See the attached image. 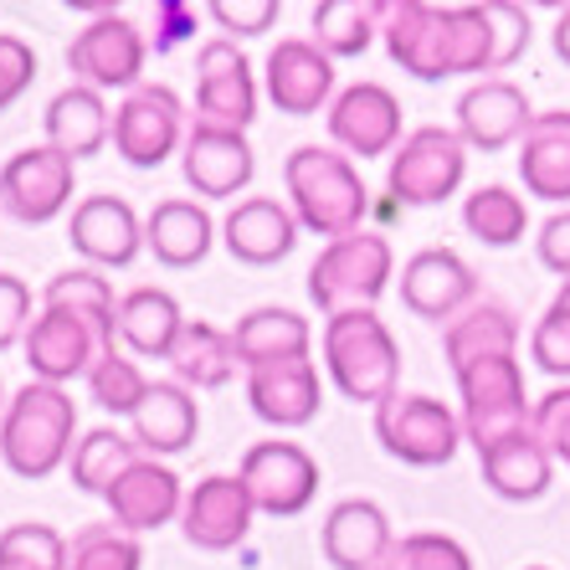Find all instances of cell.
<instances>
[{
    "instance_id": "obj_24",
    "label": "cell",
    "mask_w": 570,
    "mask_h": 570,
    "mask_svg": "<svg viewBox=\"0 0 570 570\" xmlns=\"http://www.w3.org/2000/svg\"><path fill=\"white\" fill-rule=\"evenodd\" d=\"M298 216L283 206V200L273 196H247L237 200L232 212H226L222 222V242H226V253L237 257V263L247 267H273L283 263V257L298 247Z\"/></svg>"
},
{
    "instance_id": "obj_41",
    "label": "cell",
    "mask_w": 570,
    "mask_h": 570,
    "mask_svg": "<svg viewBox=\"0 0 570 570\" xmlns=\"http://www.w3.org/2000/svg\"><path fill=\"white\" fill-rule=\"evenodd\" d=\"M0 570H67V540L41 519H21L0 534Z\"/></svg>"
},
{
    "instance_id": "obj_48",
    "label": "cell",
    "mask_w": 570,
    "mask_h": 570,
    "mask_svg": "<svg viewBox=\"0 0 570 570\" xmlns=\"http://www.w3.org/2000/svg\"><path fill=\"white\" fill-rule=\"evenodd\" d=\"M534 253L540 263L556 273V278L570 283V212H556L550 222L540 226V237H534Z\"/></svg>"
},
{
    "instance_id": "obj_25",
    "label": "cell",
    "mask_w": 570,
    "mask_h": 570,
    "mask_svg": "<svg viewBox=\"0 0 570 570\" xmlns=\"http://www.w3.org/2000/svg\"><path fill=\"white\" fill-rule=\"evenodd\" d=\"M21 350H27L31 375L47 381V385L78 381V375H88L94 371V360L104 355V345L94 340V330L78 324L72 314H57V308H41V314L31 318Z\"/></svg>"
},
{
    "instance_id": "obj_35",
    "label": "cell",
    "mask_w": 570,
    "mask_h": 570,
    "mask_svg": "<svg viewBox=\"0 0 570 570\" xmlns=\"http://www.w3.org/2000/svg\"><path fill=\"white\" fill-rule=\"evenodd\" d=\"M170 371L186 391H222L242 371L232 330H216L206 318H186V330H180V340L170 350Z\"/></svg>"
},
{
    "instance_id": "obj_21",
    "label": "cell",
    "mask_w": 570,
    "mask_h": 570,
    "mask_svg": "<svg viewBox=\"0 0 570 570\" xmlns=\"http://www.w3.org/2000/svg\"><path fill=\"white\" fill-rule=\"evenodd\" d=\"M318 544H324V560L334 570H381L396 550V530L375 499H340L324 514Z\"/></svg>"
},
{
    "instance_id": "obj_9",
    "label": "cell",
    "mask_w": 570,
    "mask_h": 570,
    "mask_svg": "<svg viewBox=\"0 0 570 570\" xmlns=\"http://www.w3.org/2000/svg\"><path fill=\"white\" fill-rule=\"evenodd\" d=\"M237 478H242V489H247V499H253V509L267 519L304 514L318 493L314 452H308L304 442H288V438L253 442V448L242 452Z\"/></svg>"
},
{
    "instance_id": "obj_12",
    "label": "cell",
    "mask_w": 570,
    "mask_h": 570,
    "mask_svg": "<svg viewBox=\"0 0 570 570\" xmlns=\"http://www.w3.org/2000/svg\"><path fill=\"white\" fill-rule=\"evenodd\" d=\"M78 190V165L67 155H57L52 145L16 149L0 165V212L21 226H47L72 206Z\"/></svg>"
},
{
    "instance_id": "obj_26",
    "label": "cell",
    "mask_w": 570,
    "mask_h": 570,
    "mask_svg": "<svg viewBox=\"0 0 570 570\" xmlns=\"http://www.w3.org/2000/svg\"><path fill=\"white\" fill-rule=\"evenodd\" d=\"M519 180L530 196L570 212V108L534 114V124L519 139Z\"/></svg>"
},
{
    "instance_id": "obj_42",
    "label": "cell",
    "mask_w": 570,
    "mask_h": 570,
    "mask_svg": "<svg viewBox=\"0 0 570 570\" xmlns=\"http://www.w3.org/2000/svg\"><path fill=\"white\" fill-rule=\"evenodd\" d=\"M530 360L544 375L570 385V283H560V293L530 330Z\"/></svg>"
},
{
    "instance_id": "obj_43",
    "label": "cell",
    "mask_w": 570,
    "mask_h": 570,
    "mask_svg": "<svg viewBox=\"0 0 570 570\" xmlns=\"http://www.w3.org/2000/svg\"><path fill=\"white\" fill-rule=\"evenodd\" d=\"M385 566L391 570H473V556L452 534L422 530V534H401Z\"/></svg>"
},
{
    "instance_id": "obj_14",
    "label": "cell",
    "mask_w": 570,
    "mask_h": 570,
    "mask_svg": "<svg viewBox=\"0 0 570 570\" xmlns=\"http://www.w3.org/2000/svg\"><path fill=\"white\" fill-rule=\"evenodd\" d=\"M180 175L186 186L206 200H232L253 186L257 155L242 129H222V124H190L186 145H180Z\"/></svg>"
},
{
    "instance_id": "obj_17",
    "label": "cell",
    "mask_w": 570,
    "mask_h": 570,
    "mask_svg": "<svg viewBox=\"0 0 570 570\" xmlns=\"http://www.w3.org/2000/svg\"><path fill=\"white\" fill-rule=\"evenodd\" d=\"M263 94L278 114L308 119V114L334 104V62L318 52L314 41L283 37L263 62Z\"/></svg>"
},
{
    "instance_id": "obj_16",
    "label": "cell",
    "mask_w": 570,
    "mask_h": 570,
    "mask_svg": "<svg viewBox=\"0 0 570 570\" xmlns=\"http://www.w3.org/2000/svg\"><path fill=\"white\" fill-rule=\"evenodd\" d=\"M401 304L426 324H452L463 308L478 304V273L452 247H426L401 267Z\"/></svg>"
},
{
    "instance_id": "obj_20",
    "label": "cell",
    "mask_w": 570,
    "mask_h": 570,
    "mask_svg": "<svg viewBox=\"0 0 570 570\" xmlns=\"http://www.w3.org/2000/svg\"><path fill=\"white\" fill-rule=\"evenodd\" d=\"M530 124H534L530 98L509 78H483L458 98V139L468 149H483V155H499V149L519 145Z\"/></svg>"
},
{
    "instance_id": "obj_34",
    "label": "cell",
    "mask_w": 570,
    "mask_h": 570,
    "mask_svg": "<svg viewBox=\"0 0 570 570\" xmlns=\"http://www.w3.org/2000/svg\"><path fill=\"white\" fill-rule=\"evenodd\" d=\"M41 308H57V314H72L78 324H88L104 350L119 345V298H114V283L98 267H67V273H57L47 283V293H41Z\"/></svg>"
},
{
    "instance_id": "obj_47",
    "label": "cell",
    "mask_w": 570,
    "mask_h": 570,
    "mask_svg": "<svg viewBox=\"0 0 570 570\" xmlns=\"http://www.w3.org/2000/svg\"><path fill=\"white\" fill-rule=\"evenodd\" d=\"M31 330V288L16 273H0V350L21 345Z\"/></svg>"
},
{
    "instance_id": "obj_11",
    "label": "cell",
    "mask_w": 570,
    "mask_h": 570,
    "mask_svg": "<svg viewBox=\"0 0 570 570\" xmlns=\"http://www.w3.org/2000/svg\"><path fill=\"white\" fill-rule=\"evenodd\" d=\"M145 62H149L145 31L134 27L129 16H119V11L94 16V21L72 37V47H67V67H72V78H78L82 88H98V94H114V88L134 94L139 78H145Z\"/></svg>"
},
{
    "instance_id": "obj_33",
    "label": "cell",
    "mask_w": 570,
    "mask_h": 570,
    "mask_svg": "<svg viewBox=\"0 0 570 570\" xmlns=\"http://www.w3.org/2000/svg\"><path fill=\"white\" fill-rule=\"evenodd\" d=\"M186 330V314L165 288H129L119 298V350L139 360H170L175 340Z\"/></svg>"
},
{
    "instance_id": "obj_40",
    "label": "cell",
    "mask_w": 570,
    "mask_h": 570,
    "mask_svg": "<svg viewBox=\"0 0 570 570\" xmlns=\"http://www.w3.org/2000/svg\"><path fill=\"white\" fill-rule=\"evenodd\" d=\"M149 375L134 365L129 355H124L119 345L114 350H104V355L94 360V371H88V396L104 406V412H114V416H134L139 406H145V396H149Z\"/></svg>"
},
{
    "instance_id": "obj_3",
    "label": "cell",
    "mask_w": 570,
    "mask_h": 570,
    "mask_svg": "<svg viewBox=\"0 0 570 570\" xmlns=\"http://www.w3.org/2000/svg\"><path fill=\"white\" fill-rule=\"evenodd\" d=\"M78 448V406L62 385L47 381H27L6 401V416H0V458L16 478L41 483L52 478L57 468H67Z\"/></svg>"
},
{
    "instance_id": "obj_1",
    "label": "cell",
    "mask_w": 570,
    "mask_h": 570,
    "mask_svg": "<svg viewBox=\"0 0 570 570\" xmlns=\"http://www.w3.org/2000/svg\"><path fill=\"white\" fill-rule=\"evenodd\" d=\"M385 52L401 72L422 82L499 72L489 6H426V0H385Z\"/></svg>"
},
{
    "instance_id": "obj_5",
    "label": "cell",
    "mask_w": 570,
    "mask_h": 570,
    "mask_svg": "<svg viewBox=\"0 0 570 570\" xmlns=\"http://www.w3.org/2000/svg\"><path fill=\"white\" fill-rule=\"evenodd\" d=\"M391 273H396V253L381 232H355V237L330 242L324 253L308 267V298L318 304V314H360V308H375L381 293L391 288Z\"/></svg>"
},
{
    "instance_id": "obj_45",
    "label": "cell",
    "mask_w": 570,
    "mask_h": 570,
    "mask_svg": "<svg viewBox=\"0 0 570 570\" xmlns=\"http://www.w3.org/2000/svg\"><path fill=\"white\" fill-rule=\"evenodd\" d=\"M530 426H534V438L544 442V452L570 468V385H556V391H544V396L534 401Z\"/></svg>"
},
{
    "instance_id": "obj_36",
    "label": "cell",
    "mask_w": 570,
    "mask_h": 570,
    "mask_svg": "<svg viewBox=\"0 0 570 570\" xmlns=\"http://www.w3.org/2000/svg\"><path fill=\"white\" fill-rule=\"evenodd\" d=\"M308 27H314L308 41H314L330 62H340V57H360L375 37H381L385 0H324V6H314Z\"/></svg>"
},
{
    "instance_id": "obj_37",
    "label": "cell",
    "mask_w": 570,
    "mask_h": 570,
    "mask_svg": "<svg viewBox=\"0 0 570 570\" xmlns=\"http://www.w3.org/2000/svg\"><path fill=\"white\" fill-rule=\"evenodd\" d=\"M139 458H145L139 442L124 438L119 426H94V432H82L78 438V448H72V458H67V473H72V489L78 493H98V499H108V489H114Z\"/></svg>"
},
{
    "instance_id": "obj_7",
    "label": "cell",
    "mask_w": 570,
    "mask_h": 570,
    "mask_svg": "<svg viewBox=\"0 0 570 570\" xmlns=\"http://www.w3.org/2000/svg\"><path fill=\"white\" fill-rule=\"evenodd\" d=\"M458 396H463V438L478 452H489L493 442L514 438L534 422V401L524 391V371L514 355L478 360L468 371H458Z\"/></svg>"
},
{
    "instance_id": "obj_27",
    "label": "cell",
    "mask_w": 570,
    "mask_h": 570,
    "mask_svg": "<svg viewBox=\"0 0 570 570\" xmlns=\"http://www.w3.org/2000/svg\"><path fill=\"white\" fill-rule=\"evenodd\" d=\"M478 468H483V483H489L504 504H534V499L550 493V478H556V458L534 438V426H524V432H514V438H504V442H493L489 452H478Z\"/></svg>"
},
{
    "instance_id": "obj_46",
    "label": "cell",
    "mask_w": 570,
    "mask_h": 570,
    "mask_svg": "<svg viewBox=\"0 0 570 570\" xmlns=\"http://www.w3.org/2000/svg\"><path fill=\"white\" fill-rule=\"evenodd\" d=\"M31 78H37V52H31L21 37L0 31V114L27 94Z\"/></svg>"
},
{
    "instance_id": "obj_22",
    "label": "cell",
    "mask_w": 570,
    "mask_h": 570,
    "mask_svg": "<svg viewBox=\"0 0 570 570\" xmlns=\"http://www.w3.org/2000/svg\"><path fill=\"white\" fill-rule=\"evenodd\" d=\"M104 504H108V514H114V524H124L129 534H149V530H165V524L180 519L186 489H180L175 468H165L159 458H139V463L108 489Z\"/></svg>"
},
{
    "instance_id": "obj_8",
    "label": "cell",
    "mask_w": 570,
    "mask_h": 570,
    "mask_svg": "<svg viewBox=\"0 0 570 570\" xmlns=\"http://www.w3.org/2000/svg\"><path fill=\"white\" fill-rule=\"evenodd\" d=\"M463 175H468V145L458 139V129L422 124L391 155L385 190L396 196V206H438V200L458 196Z\"/></svg>"
},
{
    "instance_id": "obj_29",
    "label": "cell",
    "mask_w": 570,
    "mask_h": 570,
    "mask_svg": "<svg viewBox=\"0 0 570 570\" xmlns=\"http://www.w3.org/2000/svg\"><path fill=\"white\" fill-rule=\"evenodd\" d=\"M134 422V442L145 458H175L186 452L200 432V401L196 391H186L180 381H155L149 385L145 406L129 416Z\"/></svg>"
},
{
    "instance_id": "obj_6",
    "label": "cell",
    "mask_w": 570,
    "mask_h": 570,
    "mask_svg": "<svg viewBox=\"0 0 570 570\" xmlns=\"http://www.w3.org/2000/svg\"><path fill=\"white\" fill-rule=\"evenodd\" d=\"M375 438L381 448L406 468H442L463 448V416L448 401L422 396V391H391L375 406Z\"/></svg>"
},
{
    "instance_id": "obj_19",
    "label": "cell",
    "mask_w": 570,
    "mask_h": 570,
    "mask_svg": "<svg viewBox=\"0 0 570 570\" xmlns=\"http://www.w3.org/2000/svg\"><path fill=\"white\" fill-rule=\"evenodd\" d=\"M72 253L88 257V267H129L145 253V222L124 196H82L67 222Z\"/></svg>"
},
{
    "instance_id": "obj_52",
    "label": "cell",
    "mask_w": 570,
    "mask_h": 570,
    "mask_svg": "<svg viewBox=\"0 0 570 570\" xmlns=\"http://www.w3.org/2000/svg\"><path fill=\"white\" fill-rule=\"evenodd\" d=\"M524 570H550V566H524Z\"/></svg>"
},
{
    "instance_id": "obj_32",
    "label": "cell",
    "mask_w": 570,
    "mask_h": 570,
    "mask_svg": "<svg viewBox=\"0 0 570 570\" xmlns=\"http://www.w3.org/2000/svg\"><path fill=\"white\" fill-rule=\"evenodd\" d=\"M232 345H237L242 371H263V365H283V360H308L314 334H308L304 314L278 308V304H263V308H253V314L237 318Z\"/></svg>"
},
{
    "instance_id": "obj_50",
    "label": "cell",
    "mask_w": 570,
    "mask_h": 570,
    "mask_svg": "<svg viewBox=\"0 0 570 570\" xmlns=\"http://www.w3.org/2000/svg\"><path fill=\"white\" fill-rule=\"evenodd\" d=\"M550 41H556V57L570 67V6H566V11H560V21H556V37H550Z\"/></svg>"
},
{
    "instance_id": "obj_53",
    "label": "cell",
    "mask_w": 570,
    "mask_h": 570,
    "mask_svg": "<svg viewBox=\"0 0 570 570\" xmlns=\"http://www.w3.org/2000/svg\"><path fill=\"white\" fill-rule=\"evenodd\" d=\"M381 570H391V566H381Z\"/></svg>"
},
{
    "instance_id": "obj_4",
    "label": "cell",
    "mask_w": 570,
    "mask_h": 570,
    "mask_svg": "<svg viewBox=\"0 0 570 570\" xmlns=\"http://www.w3.org/2000/svg\"><path fill=\"white\" fill-rule=\"evenodd\" d=\"M324 371H330L334 391L355 406H381L391 391H401V345L385 330V318L375 308L360 314H334L324 324Z\"/></svg>"
},
{
    "instance_id": "obj_18",
    "label": "cell",
    "mask_w": 570,
    "mask_h": 570,
    "mask_svg": "<svg viewBox=\"0 0 570 570\" xmlns=\"http://www.w3.org/2000/svg\"><path fill=\"white\" fill-rule=\"evenodd\" d=\"M253 519H257V509H253V499H247V489H242V478L212 473L186 493L180 534H186L196 550L222 556V550H237V544L253 534Z\"/></svg>"
},
{
    "instance_id": "obj_10",
    "label": "cell",
    "mask_w": 570,
    "mask_h": 570,
    "mask_svg": "<svg viewBox=\"0 0 570 570\" xmlns=\"http://www.w3.org/2000/svg\"><path fill=\"white\" fill-rule=\"evenodd\" d=\"M186 145V108L165 82H139L114 108V155L134 170H159Z\"/></svg>"
},
{
    "instance_id": "obj_39",
    "label": "cell",
    "mask_w": 570,
    "mask_h": 570,
    "mask_svg": "<svg viewBox=\"0 0 570 570\" xmlns=\"http://www.w3.org/2000/svg\"><path fill=\"white\" fill-rule=\"evenodd\" d=\"M139 566H145V544L114 519L82 524L67 540V570H139Z\"/></svg>"
},
{
    "instance_id": "obj_51",
    "label": "cell",
    "mask_w": 570,
    "mask_h": 570,
    "mask_svg": "<svg viewBox=\"0 0 570 570\" xmlns=\"http://www.w3.org/2000/svg\"><path fill=\"white\" fill-rule=\"evenodd\" d=\"M0 416H6V385H0Z\"/></svg>"
},
{
    "instance_id": "obj_44",
    "label": "cell",
    "mask_w": 570,
    "mask_h": 570,
    "mask_svg": "<svg viewBox=\"0 0 570 570\" xmlns=\"http://www.w3.org/2000/svg\"><path fill=\"white\" fill-rule=\"evenodd\" d=\"M283 6L278 0H216L212 21L226 31V41H247V37H267L278 27Z\"/></svg>"
},
{
    "instance_id": "obj_49",
    "label": "cell",
    "mask_w": 570,
    "mask_h": 570,
    "mask_svg": "<svg viewBox=\"0 0 570 570\" xmlns=\"http://www.w3.org/2000/svg\"><path fill=\"white\" fill-rule=\"evenodd\" d=\"M155 16H159V37H155L159 52H165V47H175V41H186L190 31H196V11H190L186 0H165Z\"/></svg>"
},
{
    "instance_id": "obj_13",
    "label": "cell",
    "mask_w": 570,
    "mask_h": 570,
    "mask_svg": "<svg viewBox=\"0 0 570 570\" xmlns=\"http://www.w3.org/2000/svg\"><path fill=\"white\" fill-rule=\"evenodd\" d=\"M196 119L242 134L257 119V78L237 41L212 37L196 52Z\"/></svg>"
},
{
    "instance_id": "obj_28",
    "label": "cell",
    "mask_w": 570,
    "mask_h": 570,
    "mask_svg": "<svg viewBox=\"0 0 570 570\" xmlns=\"http://www.w3.org/2000/svg\"><path fill=\"white\" fill-rule=\"evenodd\" d=\"M41 129H47V145H52L57 155H67L72 165H78V159H94L98 149L114 139V114H108V104H104L98 88L72 82V88H62V94L47 104Z\"/></svg>"
},
{
    "instance_id": "obj_30",
    "label": "cell",
    "mask_w": 570,
    "mask_h": 570,
    "mask_svg": "<svg viewBox=\"0 0 570 570\" xmlns=\"http://www.w3.org/2000/svg\"><path fill=\"white\" fill-rule=\"evenodd\" d=\"M216 242V222L212 212L200 206V200H159L155 212L145 216V247L155 253L159 267H196L206 263V253H212Z\"/></svg>"
},
{
    "instance_id": "obj_31",
    "label": "cell",
    "mask_w": 570,
    "mask_h": 570,
    "mask_svg": "<svg viewBox=\"0 0 570 570\" xmlns=\"http://www.w3.org/2000/svg\"><path fill=\"white\" fill-rule=\"evenodd\" d=\"M442 350H448L452 375L478 365V360L514 355L519 350V314L509 304H499V298H478L473 308H463V314L442 330Z\"/></svg>"
},
{
    "instance_id": "obj_23",
    "label": "cell",
    "mask_w": 570,
    "mask_h": 570,
    "mask_svg": "<svg viewBox=\"0 0 570 570\" xmlns=\"http://www.w3.org/2000/svg\"><path fill=\"white\" fill-rule=\"evenodd\" d=\"M247 406L278 432H298L318 416L324 406V381H318L314 360H283V365H263L247 371Z\"/></svg>"
},
{
    "instance_id": "obj_15",
    "label": "cell",
    "mask_w": 570,
    "mask_h": 570,
    "mask_svg": "<svg viewBox=\"0 0 570 570\" xmlns=\"http://www.w3.org/2000/svg\"><path fill=\"white\" fill-rule=\"evenodd\" d=\"M330 139L345 155L360 159H391L401 134V98L385 82H350L345 94H334L330 104Z\"/></svg>"
},
{
    "instance_id": "obj_2",
    "label": "cell",
    "mask_w": 570,
    "mask_h": 570,
    "mask_svg": "<svg viewBox=\"0 0 570 570\" xmlns=\"http://www.w3.org/2000/svg\"><path fill=\"white\" fill-rule=\"evenodd\" d=\"M283 186H288V212L298 216L304 232L314 237H355L365 232V212H371V190L350 165V155L330 145H298L283 159Z\"/></svg>"
},
{
    "instance_id": "obj_38",
    "label": "cell",
    "mask_w": 570,
    "mask_h": 570,
    "mask_svg": "<svg viewBox=\"0 0 570 570\" xmlns=\"http://www.w3.org/2000/svg\"><path fill=\"white\" fill-rule=\"evenodd\" d=\"M463 226L483 247H514V242H524V232H530V206L509 186H478L473 196L463 200Z\"/></svg>"
}]
</instances>
